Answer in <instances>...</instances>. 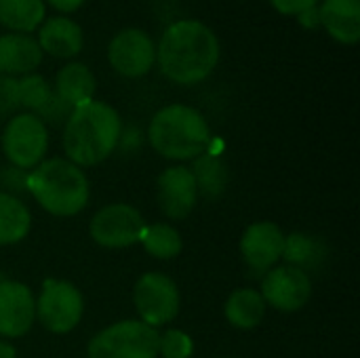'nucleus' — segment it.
<instances>
[{"instance_id": "obj_1", "label": "nucleus", "mask_w": 360, "mask_h": 358, "mask_svg": "<svg viewBox=\"0 0 360 358\" xmlns=\"http://www.w3.org/2000/svg\"><path fill=\"white\" fill-rule=\"evenodd\" d=\"M156 59L169 80L196 84L215 70L219 61V40L207 23L179 19L162 32Z\"/></svg>"}, {"instance_id": "obj_2", "label": "nucleus", "mask_w": 360, "mask_h": 358, "mask_svg": "<svg viewBox=\"0 0 360 358\" xmlns=\"http://www.w3.org/2000/svg\"><path fill=\"white\" fill-rule=\"evenodd\" d=\"M120 133L118 112L103 101L91 99L72 108L63 129V150L76 167H93L114 152Z\"/></svg>"}, {"instance_id": "obj_3", "label": "nucleus", "mask_w": 360, "mask_h": 358, "mask_svg": "<svg viewBox=\"0 0 360 358\" xmlns=\"http://www.w3.org/2000/svg\"><path fill=\"white\" fill-rule=\"evenodd\" d=\"M148 137L152 148L171 160L198 158L211 143V131L205 116L184 103L158 110L150 122Z\"/></svg>"}, {"instance_id": "obj_4", "label": "nucleus", "mask_w": 360, "mask_h": 358, "mask_svg": "<svg viewBox=\"0 0 360 358\" xmlns=\"http://www.w3.org/2000/svg\"><path fill=\"white\" fill-rule=\"evenodd\" d=\"M27 192L51 215L72 217L86 207L91 186L80 167L63 158H51L27 175Z\"/></svg>"}, {"instance_id": "obj_5", "label": "nucleus", "mask_w": 360, "mask_h": 358, "mask_svg": "<svg viewBox=\"0 0 360 358\" xmlns=\"http://www.w3.org/2000/svg\"><path fill=\"white\" fill-rule=\"evenodd\" d=\"M158 331L141 321H120L99 331L89 348V358H158Z\"/></svg>"}, {"instance_id": "obj_6", "label": "nucleus", "mask_w": 360, "mask_h": 358, "mask_svg": "<svg viewBox=\"0 0 360 358\" xmlns=\"http://www.w3.org/2000/svg\"><path fill=\"white\" fill-rule=\"evenodd\" d=\"M49 148L46 124L30 112L17 114L8 120L2 133V150L17 169H34L42 162Z\"/></svg>"}, {"instance_id": "obj_7", "label": "nucleus", "mask_w": 360, "mask_h": 358, "mask_svg": "<svg viewBox=\"0 0 360 358\" xmlns=\"http://www.w3.org/2000/svg\"><path fill=\"white\" fill-rule=\"evenodd\" d=\"M84 300L68 281L46 279L36 302V317L51 333H70L82 319Z\"/></svg>"}, {"instance_id": "obj_8", "label": "nucleus", "mask_w": 360, "mask_h": 358, "mask_svg": "<svg viewBox=\"0 0 360 358\" xmlns=\"http://www.w3.org/2000/svg\"><path fill=\"white\" fill-rule=\"evenodd\" d=\"M137 314L141 323L150 327H160L171 323L179 312V289L177 285L158 272H148L135 283L133 291Z\"/></svg>"}, {"instance_id": "obj_9", "label": "nucleus", "mask_w": 360, "mask_h": 358, "mask_svg": "<svg viewBox=\"0 0 360 358\" xmlns=\"http://www.w3.org/2000/svg\"><path fill=\"white\" fill-rule=\"evenodd\" d=\"M141 213L124 203L108 205L91 219V238L105 249H124L139 241L143 230Z\"/></svg>"}, {"instance_id": "obj_10", "label": "nucleus", "mask_w": 360, "mask_h": 358, "mask_svg": "<svg viewBox=\"0 0 360 358\" xmlns=\"http://www.w3.org/2000/svg\"><path fill=\"white\" fill-rule=\"evenodd\" d=\"M108 61L124 78L146 76L156 63V44L143 30L127 27L112 38Z\"/></svg>"}, {"instance_id": "obj_11", "label": "nucleus", "mask_w": 360, "mask_h": 358, "mask_svg": "<svg viewBox=\"0 0 360 358\" xmlns=\"http://www.w3.org/2000/svg\"><path fill=\"white\" fill-rule=\"evenodd\" d=\"M312 295V283L306 270L283 266L268 270L262 283V298L281 312L302 310Z\"/></svg>"}, {"instance_id": "obj_12", "label": "nucleus", "mask_w": 360, "mask_h": 358, "mask_svg": "<svg viewBox=\"0 0 360 358\" xmlns=\"http://www.w3.org/2000/svg\"><path fill=\"white\" fill-rule=\"evenodd\" d=\"M283 249L285 234L272 222H257L249 226L240 238V253L255 274L272 270L274 264L283 257Z\"/></svg>"}, {"instance_id": "obj_13", "label": "nucleus", "mask_w": 360, "mask_h": 358, "mask_svg": "<svg viewBox=\"0 0 360 358\" xmlns=\"http://www.w3.org/2000/svg\"><path fill=\"white\" fill-rule=\"evenodd\" d=\"M36 321V300L23 283H0V335L21 338Z\"/></svg>"}, {"instance_id": "obj_14", "label": "nucleus", "mask_w": 360, "mask_h": 358, "mask_svg": "<svg viewBox=\"0 0 360 358\" xmlns=\"http://www.w3.org/2000/svg\"><path fill=\"white\" fill-rule=\"evenodd\" d=\"M198 198V188L188 167H171L158 177V205L169 219H186Z\"/></svg>"}, {"instance_id": "obj_15", "label": "nucleus", "mask_w": 360, "mask_h": 358, "mask_svg": "<svg viewBox=\"0 0 360 358\" xmlns=\"http://www.w3.org/2000/svg\"><path fill=\"white\" fill-rule=\"evenodd\" d=\"M38 44L42 53H49L57 59H72L82 51L84 34L76 21L70 17H51L38 27Z\"/></svg>"}, {"instance_id": "obj_16", "label": "nucleus", "mask_w": 360, "mask_h": 358, "mask_svg": "<svg viewBox=\"0 0 360 358\" xmlns=\"http://www.w3.org/2000/svg\"><path fill=\"white\" fill-rule=\"evenodd\" d=\"M319 15L333 40L348 46L360 40V0H321Z\"/></svg>"}, {"instance_id": "obj_17", "label": "nucleus", "mask_w": 360, "mask_h": 358, "mask_svg": "<svg viewBox=\"0 0 360 358\" xmlns=\"http://www.w3.org/2000/svg\"><path fill=\"white\" fill-rule=\"evenodd\" d=\"M42 63V51L30 34H2L0 36V74H32Z\"/></svg>"}, {"instance_id": "obj_18", "label": "nucleus", "mask_w": 360, "mask_h": 358, "mask_svg": "<svg viewBox=\"0 0 360 358\" xmlns=\"http://www.w3.org/2000/svg\"><path fill=\"white\" fill-rule=\"evenodd\" d=\"M93 93H95V76L84 63L70 61L57 72L55 95L63 103H68L70 108H76L84 101H91Z\"/></svg>"}, {"instance_id": "obj_19", "label": "nucleus", "mask_w": 360, "mask_h": 358, "mask_svg": "<svg viewBox=\"0 0 360 358\" xmlns=\"http://www.w3.org/2000/svg\"><path fill=\"white\" fill-rule=\"evenodd\" d=\"M226 319L236 329H253L266 314V302L255 289H236L226 302Z\"/></svg>"}, {"instance_id": "obj_20", "label": "nucleus", "mask_w": 360, "mask_h": 358, "mask_svg": "<svg viewBox=\"0 0 360 358\" xmlns=\"http://www.w3.org/2000/svg\"><path fill=\"white\" fill-rule=\"evenodd\" d=\"M44 0H0V25L15 34H30L44 21Z\"/></svg>"}, {"instance_id": "obj_21", "label": "nucleus", "mask_w": 360, "mask_h": 358, "mask_svg": "<svg viewBox=\"0 0 360 358\" xmlns=\"http://www.w3.org/2000/svg\"><path fill=\"white\" fill-rule=\"evenodd\" d=\"M32 217L27 207L8 192H0V247L23 241L30 232Z\"/></svg>"}, {"instance_id": "obj_22", "label": "nucleus", "mask_w": 360, "mask_h": 358, "mask_svg": "<svg viewBox=\"0 0 360 358\" xmlns=\"http://www.w3.org/2000/svg\"><path fill=\"white\" fill-rule=\"evenodd\" d=\"M192 175H194L198 194H202L205 198L215 200L224 194L226 184H228V169L217 156L200 154L194 162Z\"/></svg>"}, {"instance_id": "obj_23", "label": "nucleus", "mask_w": 360, "mask_h": 358, "mask_svg": "<svg viewBox=\"0 0 360 358\" xmlns=\"http://www.w3.org/2000/svg\"><path fill=\"white\" fill-rule=\"evenodd\" d=\"M139 241L143 249L156 260H173L181 253V247H184L179 232L169 224L143 226Z\"/></svg>"}, {"instance_id": "obj_24", "label": "nucleus", "mask_w": 360, "mask_h": 358, "mask_svg": "<svg viewBox=\"0 0 360 358\" xmlns=\"http://www.w3.org/2000/svg\"><path fill=\"white\" fill-rule=\"evenodd\" d=\"M283 257L287 260L289 266L304 270V268H316L321 264V260L325 257V251L316 238L297 232V234L285 236Z\"/></svg>"}, {"instance_id": "obj_25", "label": "nucleus", "mask_w": 360, "mask_h": 358, "mask_svg": "<svg viewBox=\"0 0 360 358\" xmlns=\"http://www.w3.org/2000/svg\"><path fill=\"white\" fill-rule=\"evenodd\" d=\"M17 97H19V106L40 112L53 97V91L42 76L25 74L21 80H17Z\"/></svg>"}, {"instance_id": "obj_26", "label": "nucleus", "mask_w": 360, "mask_h": 358, "mask_svg": "<svg viewBox=\"0 0 360 358\" xmlns=\"http://www.w3.org/2000/svg\"><path fill=\"white\" fill-rule=\"evenodd\" d=\"M194 352V342L188 333L171 329L158 340V354L162 358H190Z\"/></svg>"}, {"instance_id": "obj_27", "label": "nucleus", "mask_w": 360, "mask_h": 358, "mask_svg": "<svg viewBox=\"0 0 360 358\" xmlns=\"http://www.w3.org/2000/svg\"><path fill=\"white\" fill-rule=\"evenodd\" d=\"M70 112H72V108H70L68 103H63V101L53 93V97L49 99V103H46L36 116H38L42 122L46 120V122H51V124H59V122L68 120Z\"/></svg>"}, {"instance_id": "obj_28", "label": "nucleus", "mask_w": 360, "mask_h": 358, "mask_svg": "<svg viewBox=\"0 0 360 358\" xmlns=\"http://www.w3.org/2000/svg\"><path fill=\"white\" fill-rule=\"evenodd\" d=\"M19 108L17 97V80L8 76H0V116Z\"/></svg>"}, {"instance_id": "obj_29", "label": "nucleus", "mask_w": 360, "mask_h": 358, "mask_svg": "<svg viewBox=\"0 0 360 358\" xmlns=\"http://www.w3.org/2000/svg\"><path fill=\"white\" fill-rule=\"evenodd\" d=\"M270 4L281 13V15H300L312 6H319L321 0H270Z\"/></svg>"}, {"instance_id": "obj_30", "label": "nucleus", "mask_w": 360, "mask_h": 358, "mask_svg": "<svg viewBox=\"0 0 360 358\" xmlns=\"http://www.w3.org/2000/svg\"><path fill=\"white\" fill-rule=\"evenodd\" d=\"M2 181L13 192H27V175H23V169H2Z\"/></svg>"}, {"instance_id": "obj_31", "label": "nucleus", "mask_w": 360, "mask_h": 358, "mask_svg": "<svg viewBox=\"0 0 360 358\" xmlns=\"http://www.w3.org/2000/svg\"><path fill=\"white\" fill-rule=\"evenodd\" d=\"M297 19H300V23H302L304 27H308V30L321 27V15H319V6H312V8H308V11L300 13V15H297Z\"/></svg>"}, {"instance_id": "obj_32", "label": "nucleus", "mask_w": 360, "mask_h": 358, "mask_svg": "<svg viewBox=\"0 0 360 358\" xmlns=\"http://www.w3.org/2000/svg\"><path fill=\"white\" fill-rule=\"evenodd\" d=\"M53 8L61 11V13H74L78 11L86 0H46Z\"/></svg>"}, {"instance_id": "obj_33", "label": "nucleus", "mask_w": 360, "mask_h": 358, "mask_svg": "<svg viewBox=\"0 0 360 358\" xmlns=\"http://www.w3.org/2000/svg\"><path fill=\"white\" fill-rule=\"evenodd\" d=\"M0 358H17V352L11 344L6 342H0Z\"/></svg>"}, {"instance_id": "obj_34", "label": "nucleus", "mask_w": 360, "mask_h": 358, "mask_svg": "<svg viewBox=\"0 0 360 358\" xmlns=\"http://www.w3.org/2000/svg\"><path fill=\"white\" fill-rule=\"evenodd\" d=\"M0 76H2V74H0Z\"/></svg>"}]
</instances>
